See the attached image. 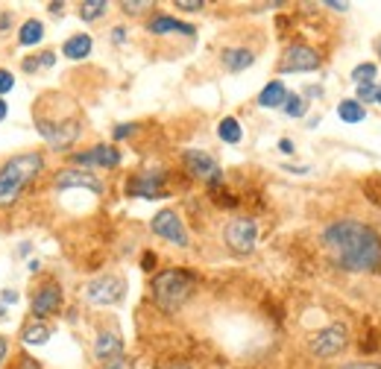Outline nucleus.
<instances>
[{
    "label": "nucleus",
    "mask_w": 381,
    "mask_h": 369,
    "mask_svg": "<svg viewBox=\"0 0 381 369\" xmlns=\"http://www.w3.org/2000/svg\"><path fill=\"white\" fill-rule=\"evenodd\" d=\"M323 243L340 270L373 273L381 267V235L358 220H337L323 231Z\"/></svg>",
    "instance_id": "nucleus-1"
},
{
    "label": "nucleus",
    "mask_w": 381,
    "mask_h": 369,
    "mask_svg": "<svg viewBox=\"0 0 381 369\" xmlns=\"http://www.w3.org/2000/svg\"><path fill=\"white\" fill-rule=\"evenodd\" d=\"M45 170V155L42 152H21L0 167V208H9L18 202L24 188Z\"/></svg>",
    "instance_id": "nucleus-2"
},
{
    "label": "nucleus",
    "mask_w": 381,
    "mask_h": 369,
    "mask_svg": "<svg viewBox=\"0 0 381 369\" xmlns=\"http://www.w3.org/2000/svg\"><path fill=\"white\" fill-rule=\"evenodd\" d=\"M194 290V276L185 270H162L153 279V299L162 310H179Z\"/></svg>",
    "instance_id": "nucleus-3"
},
{
    "label": "nucleus",
    "mask_w": 381,
    "mask_h": 369,
    "mask_svg": "<svg viewBox=\"0 0 381 369\" xmlns=\"http://www.w3.org/2000/svg\"><path fill=\"white\" fill-rule=\"evenodd\" d=\"M223 241L238 255H250L258 243V223L252 217H238L223 229Z\"/></svg>",
    "instance_id": "nucleus-4"
},
{
    "label": "nucleus",
    "mask_w": 381,
    "mask_h": 369,
    "mask_svg": "<svg viewBox=\"0 0 381 369\" xmlns=\"http://www.w3.org/2000/svg\"><path fill=\"white\" fill-rule=\"evenodd\" d=\"M346 343H349V332H346V325H340V322H334V325H326V328H320V332L311 337V352L317 355V358H334V355H340L346 349Z\"/></svg>",
    "instance_id": "nucleus-5"
},
{
    "label": "nucleus",
    "mask_w": 381,
    "mask_h": 369,
    "mask_svg": "<svg viewBox=\"0 0 381 369\" xmlns=\"http://www.w3.org/2000/svg\"><path fill=\"white\" fill-rule=\"evenodd\" d=\"M127 294V282L120 276H100L86 284V299L91 305H117Z\"/></svg>",
    "instance_id": "nucleus-6"
},
{
    "label": "nucleus",
    "mask_w": 381,
    "mask_h": 369,
    "mask_svg": "<svg viewBox=\"0 0 381 369\" xmlns=\"http://www.w3.org/2000/svg\"><path fill=\"white\" fill-rule=\"evenodd\" d=\"M320 53L308 44H291L279 62V71L282 73H308V71H317L320 68Z\"/></svg>",
    "instance_id": "nucleus-7"
},
{
    "label": "nucleus",
    "mask_w": 381,
    "mask_h": 369,
    "mask_svg": "<svg viewBox=\"0 0 381 369\" xmlns=\"http://www.w3.org/2000/svg\"><path fill=\"white\" fill-rule=\"evenodd\" d=\"M150 229H153V235L170 241L173 246H188V229H185L182 220H179L176 211H170V208L158 211V214L153 217V223H150Z\"/></svg>",
    "instance_id": "nucleus-8"
},
{
    "label": "nucleus",
    "mask_w": 381,
    "mask_h": 369,
    "mask_svg": "<svg viewBox=\"0 0 381 369\" xmlns=\"http://www.w3.org/2000/svg\"><path fill=\"white\" fill-rule=\"evenodd\" d=\"M35 129L42 132V138L56 150H65L79 138V123L76 121L53 123V121H45V118H35Z\"/></svg>",
    "instance_id": "nucleus-9"
},
{
    "label": "nucleus",
    "mask_w": 381,
    "mask_h": 369,
    "mask_svg": "<svg viewBox=\"0 0 381 369\" xmlns=\"http://www.w3.org/2000/svg\"><path fill=\"white\" fill-rule=\"evenodd\" d=\"M165 173H138L129 179L127 193L129 197H141V200H162L165 197Z\"/></svg>",
    "instance_id": "nucleus-10"
},
{
    "label": "nucleus",
    "mask_w": 381,
    "mask_h": 369,
    "mask_svg": "<svg viewBox=\"0 0 381 369\" xmlns=\"http://www.w3.org/2000/svg\"><path fill=\"white\" fill-rule=\"evenodd\" d=\"M185 167L194 173L197 179H209L211 185H217L220 182V176H223V173H220V167H217V162L211 159L209 152H203V150H185Z\"/></svg>",
    "instance_id": "nucleus-11"
},
{
    "label": "nucleus",
    "mask_w": 381,
    "mask_h": 369,
    "mask_svg": "<svg viewBox=\"0 0 381 369\" xmlns=\"http://www.w3.org/2000/svg\"><path fill=\"white\" fill-rule=\"evenodd\" d=\"M74 162L83 164V167H117L120 164V152L115 147L97 144L88 152H74Z\"/></svg>",
    "instance_id": "nucleus-12"
},
{
    "label": "nucleus",
    "mask_w": 381,
    "mask_h": 369,
    "mask_svg": "<svg viewBox=\"0 0 381 369\" xmlns=\"http://www.w3.org/2000/svg\"><path fill=\"white\" fill-rule=\"evenodd\" d=\"M59 308H62V287H59V284H45L35 294V299H33L35 320H45L50 314H59Z\"/></svg>",
    "instance_id": "nucleus-13"
},
{
    "label": "nucleus",
    "mask_w": 381,
    "mask_h": 369,
    "mask_svg": "<svg viewBox=\"0 0 381 369\" xmlns=\"http://www.w3.org/2000/svg\"><path fill=\"white\" fill-rule=\"evenodd\" d=\"M56 188L59 190H68V188H86V190H91V193H103V185H100V179L94 176V173H88V170H62L56 176Z\"/></svg>",
    "instance_id": "nucleus-14"
},
{
    "label": "nucleus",
    "mask_w": 381,
    "mask_h": 369,
    "mask_svg": "<svg viewBox=\"0 0 381 369\" xmlns=\"http://www.w3.org/2000/svg\"><path fill=\"white\" fill-rule=\"evenodd\" d=\"M120 355H124V340H120L115 332L97 334V340H94V358H97V361L109 363V361L120 358Z\"/></svg>",
    "instance_id": "nucleus-15"
},
{
    "label": "nucleus",
    "mask_w": 381,
    "mask_h": 369,
    "mask_svg": "<svg viewBox=\"0 0 381 369\" xmlns=\"http://www.w3.org/2000/svg\"><path fill=\"white\" fill-rule=\"evenodd\" d=\"M147 30H150L153 35H168V32H185V35H194V32H197L191 24L176 21V18H170V15H158V18H153V21L147 24Z\"/></svg>",
    "instance_id": "nucleus-16"
},
{
    "label": "nucleus",
    "mask_w": 381,
    "mask_h": 369,
    "mask_svg": "<svg viewBox=\"0 0 381 369\" xmlns=\"http://www.w3.org/2000/svg\"><path fill=\"white\" fill-rule=\"evenodd\" d=\"M285 100H288V88H285V83H279V80L267 83L262 88V94H258V106L262 109H279V106H285Z\"/></svg>",
    "instance_id": "nucleus-17"
},
{
    "label": "nucleus",
    "mask_w": 381,
    "mask_h": 369,
    "mask_svg": "<svg viewBox=\"0 0 381 369\" xmlns=\"http://www.w3.org/2000/svg\"><path fill=\"white\" fill-rule=\"evenodd\" d=\"M252 62H255V53L247 50V47H226V50H223V65H226V71H232V73L247 71Z\"/></svg>",
    "instance_id": "nucleus-18"
},
{
    "label": "nucleus",
    "mask_w": 381,
    "mask_h": 369,
    "mask_svg": "<svg viewBox=\"0 0 381 369\" xmlns=\"http://www.w3.org/2000/svg\"><path fill=\"white\" fill-rule=\"evenodd\" d=\"M91 47H94L91 35L76 32V35H71L68 42L62 44V56H68V59H86V56L91 53Z\"/></svg>",
    "instance_id": "nucleus-19"
},
{
    "label": "nucleus",
    "mask_w": 381,
    "mask_h": 369,
    "mask_svg": "<svg viewBox=\"0 0 381 369\" xmlns=\"http://www.w3.org/2000/svg\"><path fill=\"white\" fill-rule=\"evenodd\" d=\"M21 337H24L27 346H45V343L50 340V325H45L42 320H33V322L24 325Z\"/></svg>",
    "instance_id": "nucleus-20"
},
{
    "label": "nucleus",
    "mask_w": 381,
    "mask_h": 369,
    "mask_svg": "<svg viewBox=\"0 0 381 369\" xmlns=\"http://www.w3.org/2000/svg\"><path fill=\"white\" fill-rule=\"evenodd\" d=\"M45 38V24L35 21V18H30V21L21 24V32H18V44L21 47H33Z\"/></svg>",
    "instance_id": "nucleus-21"
},
{
    "label": "nucleus",
    "mask_w": 381,
    "mask_h": 369,
    "mask_svg": "<svg viewBox=\"0 0 381 369\" xmlns=\"http://www.w3.org/2000/svg\"><path fill=\"white\" fill-rule=\"evenodd\" d=\"M337 118L346 121V123H361L367 118V111H364V106H361L358 100H344L337 106Z\"/></svg>",
    "instance_id": "nucleus-22"
},
{
    "label": "nucleus",
    "mask_w": 381,
    "mask_h": 369,
    "mask_svg": "<svg viewBox=\"0 0 381 369\" xmlns=\"http://www.w3.org/2000/svg\"><path fill=\"white\" fill-rule=\"evenodd\" d=\"M217 135H220V141L223 144H238L240 138H244V129H240V123L235 118H223L217 126Z\"/></svg>",
    "instance_id": "nucleus-23"
},
{
    "label": "nucleus",
    "mask_w": 381,
    "mask_h": 369,
    "mask_svg": "<svg viewBox=\"0 0 381 369\" xmlns=\"http://www.w3.org/2000/svg\"><path fill=\"white\" fill-rule=\"evenodd\" d=\"M106 12H109L106 0H83V4H79V18H83V21H97V18H103Z\"/></svg>",
    "instance_id": "nucleus-24"
},
{
    "label": "nucleus",
    "mask_w": 381,
    "mask_h": 369,
    "mask_svg": "<svg viewBox=\"0 0 381 369\" xmlns=\"http://www.w3.org/2000/svg\"><path fill=\"white\" fill-rule=\"evenodd\" d=\"M375 73H378L375 62H361V65L352 68V83H355V85H367V83L375 80Z\"/></svg>",
    "instance_id": "nucleus-25"
},
{
    "label": "nucleus",
    "mask_w": 381,
    "mask_h": 369,
    "mask_svg": "<svg viewBox=\"0 0 381 369\" xmlns=\"http://www.w3.org/2000/svg\"><path fill=\"white\" fill-rule=\"evenodd\" d=\"M285 114L288 118H305V111H308V100L305 97H299V94H288V100H285Z\"/></svg>",
    "instance_id": "nucleus-26"
},
{
    "label": "nucleus",
    "mask_w": 381,
    "mask_h": 369,
    "mask_svg": "<svg viewBox=\"0 0 381 369\" xmlns=\"http://www.w3.org/2000/svg\"><path fill=\"white\" fill-rule=\"evenodd\" d=\"M53 65H56V53L47 50V53L38 56V59H27V62H24V71L33 73V71H38V68H53Z\"/></svg>",
    "instance_id": "nucleus-27"
},
{
    "label": "nucleus",
    "mask_w": 381,
    "mask_h": 369,
    "mask_svg": "<svg viewBox=\"0 0 381 369\" xmlns=\"http://www.w3.org/2000/svg\"><path fill=\"white\" fill-rule=\"evenodd\" d=\"M150 6H153L150 0H124V4H120V9H124L127 15H138V12H144Z\"/></svg>",
    "instance_id": "nucleus-28"
},
{
    "label": "nucleus",
    "mask_w": 381,
    "mask_h": 369,
    "mask_svg": "<svg viewBox=\"0 0 381 369\" xmlns=\"http://www.w3.org/2000/svg\"><path fill=\"white\" fill-rule=\"evenodd\" d=\"M12 88H15V76L9 71L0 68V97H4L6 91H12Z\"/></svg>",
    "instance_id": "nucleus-29"
},
{
    "label": "nucleus",
    "mask_w": 381,
    "mask_h": 369,
    "mask_svg": "<svg viewBox=\"0 0 381 369\" xmlns=\"http://www.w3.org/2000/svg\"><path fill=\"white\" fill-rule=\"evenodd\" d=\"M375 97V83H367V85H358V103L364 100V103H370Z\"/></svg>",
    "instance_id": "nucleus-30"
},
{
    "label": "nucleus",
    "mask_w": 381,
    "mask_h": 369,
    "mask_svg": "<svg viewBox=\"0 0 381 369\" xmlns=\"http://www.w3.org/2000/svg\"><path fill=\"white\" fill-rule=\"evenodd\" d=\"M206 4L203 0H176V9H185V12H199Z\"/></svg>",
    "instance_id": "nucleus-31"
},
{
    "label": "nucleus",
    "mask_w": 381,
    "mask_h": 369,
    "mask_svg": "<svg viewBox=\"0 0 381 369\" xmlns=\"http://www.w3.org/2000/svg\"><path fill=\"white\" fill-rule=\"evenodd\" d=\"M135 132V123H120L112 135H115V141H124V138H129V135Z\"/></svg>",
    "instance_id": "nucleus-32"
},
{
    "label": "nucleus",
    "mask_w": 381,
    "mask_h": 369,
    "mask_svg": "<svg viewBox=\"0 0 381 369\" xmlns=\"http://www.w3.org/2000/svg\"><path fill=\"white\" fill-rule=\"evenodd\" d=\"M103 369H132V361L127 358V355H120V358H115V361H109Z\"/></svg>",
    "instance_id": "nucleus-33"
},
{
    "label": "nucleus",
    "mask_w": 381,
    "mask_h": 369,
    "mask_svg": "<svg viewBox=\"0 0 381 369\" xmlns=\"http://www.w3.org/2000/svg\"><path fill=\"white\" fill-rule=\"evenodd\" d=\"M326 6L334 9V12H346L349 9V4H340V0H326Z\"/></svg>",
    "instance_id": "nucleus-34"
},
{
    "label": "nucleus",
    "mask_w": 381,
    "mask_h": 369,
    "mask_svg": "<svg viewBox=\"0 0 381 369\" xmlns=\"http://www.w3.org/2000/svg\"><path fill=\"white\" fill-rule=\"evenodd\" d=\"M279 150H282L285 155H291L293 152V141L291 138H282V141H279Z\"/></svg>",
    "instance_id": "nucleus-35"
},
{
    "label": "nucleus",
    "mask_w": 381,
    "mask_h": 369,
    "mask_svg": "<svg viewBox=\"0 0 381 369\" xmlns=\"http://www.w3.org/2000/svg\"><path fill=\"white\" fill-rule=\"evenodd\" d=\"M344 369H381V363H349Z\"/></svg>",
    "instance_id": "nucleus-36"
},
{
    "label": "nucleus",
    "mask_w": 381,
    "mask_h": 369,
    "mask_svg": "<svg viewBox=\"0 0 381 369\" xmlns=\"http://www.w3.org/2000/svg\"><path fill=\"white\" fill-rule=\"evenodd\" d=\"M112 38H115V42L120 44V42H124V38H127V30H124V27H115V30H112Z\"/></svg>",
    "instance_id": "nucleus-37"
},
{
    "label": "nucleus",
    "mask_w": 381,
    "mask_h": 369,
    "mask_svg": "<svg viewBox=\"0 0 381 369\" xmlns=\"http://www.w3.org/2000/svg\"><path fill=\"white\" fill-rule=\"evenodd\" d=\"M21 369H38V363L33 358H21Z\"/></svg>",
    "instance_id": "nucleus-38"
},
{
    "label": "nucleus",
    "mask_w": 381,
    "mask_h": 369,
    "mask_svg": "<svg viewBox=\"0 0 381 369\" xmlns=\"http://www.w3.org/2000/svg\"><path fill=\"white\" fill-rule=\"evenodd\" d=\"M6 349H9V346H6V337H0V363L6 361Z\"/></svg>",
    "instance_id": "nucleus-39"
},
{
    "label": "nucleus",
    "mask_w": 381,
    "mask_h": 369,
    "mask_svg": "<svg viewBox=\"0 0 381 369\" xmlns=\"http://www.w3.org/2000/svg\"><path fill=\"white\" fill-rule=\"evenodd\" d=\"M4 302H18V294H15V290H4Z\"/></svg>",
    "instance_id": "nucleus-40"
},
{
    "label": "nucleus",
    "mask_w": 381,
    "mask_h": 369,
    "mask_svg": "<svg viewBox=\"0 0 381 369\" xmlns=\"http://www.w3.org/2000/svg\"><path fill=\"white\" fill-rule=\"evenodd\" d=\"M153 264H156V255H150V252H147V255H144V270H153Z\"/></svg>",
    "instance_id": "nucleus-41"
},
{
    "label": "nucleus",
    "mask_w": 381,
    "mask_h": 369,
    "mask_svg": "<svg viewBox=\"0 0 381 369\" xmlns=\"http://www.w3.org/2000/svg\"><path fill=\"white\" fill-rule=\"evenodd\" d=\"M9 21H12V15H9V12H6V15H4V18H0V30H6V27H9Z\"/></svg>",
    "instance_id": "nucleus-42"
},
{
    "label": "nucleus",
    "mask_w": 381,
    "mask_h": 369,
    "mask_svg": "<svg viewBox=\"0 0 381 369\" xmlns=\"http://www.w3.org/2000/svg\"><path fill=\"white\" fill-rule=\"evenodd\" d=\"M6 111H9V109H6V103H4V97H0V121H6Z\"/></svg>",
    "instance_id": "nucleus-43"
},
{
    "label": "nucleus",
    "mask_w": 381,
    "mask_h": 369,
    "mask_svg": "<svg viewBox=\"0 0 381 369\" xmlns=\"http://www.w3.org/2000/svg\"><path fill=\"white\" fill-rule=\"evenodd\" d=\"M47 9H50V12H53V15H62V4H50V6H47Z\"/></svg>",
    "instance_id": "nucleus-44"
},
{
    "label": "nucleus",
    "mask_w": 381,
    "mask_h": 369,
    "mask_svg": "<svg viewBox=\"0 0 381 369\" xmlns=\"http://www.w3.org/2000/svg\"><path fill=\"white\" fill-rule=\"evenodd\" d=\"M373 103H381V88H375V97H373Z\"/></svg>",
    "instance_id": "nucleus-45"
},
{
    "label": "nucleus",
    "mask_w": 381,
    "mask_h": 369,
    "mask_svg": "<svg viewBox=\"0 0 381 369\" xmlns=\"http://www.w3.org/2000/svg\"><path fill=\"white\" fill-rule=\"evenodd\" d=\"M168 369H191V366H185V363H176V366H168Z\"/></svg>",
    "instance_id": "nucleus-46"
},
{
    "label": "nucleus",
    "mask_w": 381,
    "mask_h": 369,
    "mask_svg": "<svg viewBox=\"0 0 381 369\" xmlns=\"http://www.w3.org/2000/svg\"><path fill=\"white\" fill-rule=\"evenodd\" d=\"M378 56H381V42H378Z\"/></svg>",
    "instance_id": "nucleus-47"
}]
</instances>
